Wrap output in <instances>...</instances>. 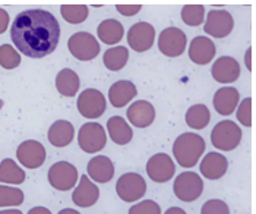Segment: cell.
Returning <instances> with one entry per match:
<instances>
[{
	"instance_id": "obj_1",
	"label": "cell",
	"mask_w": 256,
	"mask_h": 214,
	"mask_svg": "<svg viewBox=\"0 0 256 214\" xmlns=\"http://www.w3.org/2000/svg\"><path fill=\"white\" fill-rule=\"evenodd\" d=\"M10 39L22 55L32 59L46 58L59 44V21L53 14L42 9L24 11L14 20Z\"/></svg>"
},
{
	"instance_id": "obj_2",
	"label": "cell",
	"mask_w": 256,
	"mask_h": 214,
	"mask_svg": "<svg viewBox=\"0 0 256 214\" xmlns=\"http://www.w3.org/2000/svg\"><path fill=\"white\" fill-rule=\"evenodd\" d=\"M205 148L206 144L202 136L195 132H184L178 135L173 144V156L182 167L190 169L196 166Z\"/></svg>"
},
{
	"instance_id": "obj_3",
	"label": "cell",
	"mask_w": 256,
	"mask_h": 214,
	"mask_svg": "<svg viewBox=\"0 0 256 214\" xmlns=\"http://www.w3.org/2000/svg\"><path fill=\"white\" fill-rule=\"evenodd\" d=\"M242 129L233 120H221L211 132V142L220 151H233L242 142Z\"/></svg>"
},
{
	"instance_id": "obj_4",
	"label": "cell",
	"mask_w": 256,
	"mask_h": 214,
	"mask_svg": "<svg viewBox=\"0 0 256 214\" xmlns=\"http://www.w3.org/2000/svg\"><path fill=\"white\" fill-rule=\"evenodd\" d=\"M79 148L84 153L94 154L100 153L107 144L106 129L97 122H88L80 126L78 132Z\"/></svg>"
},
{
	"instance_id": "obj_5",
	"label": "cell",
	"mask_w": 256,
	"mask_h": 214,
	"mask_svg": "<svg viewBox=\"0 0 256 214\" xmlns=\"http://www.w3.org/2000/svg\"><path fill=\"white\" fill-rule=\"evenodd\" d=\"M68 49L74 58L82 60V62L96 59L101 50L98 40L86 31L75 33L68 41Z\"/></svg>"
},
{
	"instance_id": "obj_6",
	"label": "cell",
	"mask_w": 256,
	"mask_h": 214,
	"mask_svg": "<svg viewBox=\"0 0 256 214\" xmlns=\"http://www.w3.org/2000/svg\"><path fill=\"white\" fill-rule=\"evenodd\" d=\"M173 191L178 199L183 202H192L204 192V180L195 172H183L174 179Z\"/></svg>"
},
{
	"instance_id": "obj_7",
	"label": "cell",
	"mask_w": 256,
	"mask_h": 214,
	"mask_svg": "<svg viewBox=\"0 0 256 214\" xmlns=\"http://www.w3.org/2000/svg\"><path fill=\"white\" fill-rule=\"evenodd\" d=\"M47 179L54 189L64 192L75 188L79 179L78 169L69 161H58L48 169Z\"/></svg>"
},
{
	"instance_id": "obj_8",
	"label": "cell",
	"mask_w": 256,
	"mask_h": 214,
	"mask_svg": "<svg viewBox=\"0 0 256 214\" xmlns=\"http://www.w3.org/2000/svg\"><path fill=\"white\" fill-rule=\"evenodd\" d=\"M188 47V37L178 27H168L158 36V49L167 58H178Z\"/></svg>"
},
{
	"instance_id": "obj_9",
	"label": "cell",
	"mask_w": 256,
	"mask_h": 214,
	"mask_svg": "<svg viewBox=\"0 0 256 214\" xmlns=\"http://www.w3.org/2000/svg\"><path fill=\"white\" fill-rule=\"evenodd\" d=\"M116 192L124 202H135L146 194V182L142 176L135 172L124 173L118 177Z\"/></svg>"
},
{
	"instance_id": "obj_10",
	"label": "cell",
	"mask_w": 256,
	"mask_h": 214,
	"mask_svg": "<svg viewBox=\"0 0 256 214\" xmlns=\"http://www.w3.org/2000/svg\"><path fill=\"white\" fill-rule=\"evenodd\" d=\"M78 112L86 119H98L107 109V100L104 94L96 88H86L79 94Z\"/></svg>"
},
{
	"instance_id": "obj_11",
	"label": "cell",
	"mask_w": 256,
	"mask_h": 214,
	"mask_svg": "<svg viewBox=\"0 0 256 214\" xmlns=\"http://www.w3.org/2000/svg\"><path fill=\"white\" fill-rule=\"evenodd\" d=\"M16 158L26 169H38L47 158V151L44 145L36 139H26L20 142L16 148Z\"/></svg>"
},
{
	"instance_id": "obj_12",
	"label": "cell",
	"mask_w": 256,
	"mask_h": 214,
	"mask_svg": "<svg viewBox=\"0 0 256 214\" xmlns=\"http://www.w3.org/2000/svg\"><path fill=\"white\" fill-rule=\"evenodd\" d=\"M234 28L233 15L227 11H211L204 22V31L214 39H226Z\"/></svg>"
},
{
	"instance_id": "obj_13",
	"label": "cell",
	"mask_w": 256,
	"mask_h": 214,
	"mask_svg": "<svg viewBox=\"0 0 256 214\" xmlns=\"http://www.w3.org/2000/svg\"><path fill=\"white\" fill-rule=\"evenodd\" d=\"M176 173V164L173 158L166 153L154 154L146 163V175L152 182L164 183L173 179Z\"/></svg>"
},
{
	"instance_id": "obj_14",
	"label": "cell",
	"mask_w": 256,
	"mask_h": 214,
	"mask_svg": "<svg viewBox=\"0 0 256 214\" xmlns=\"http://www.w3.org/2000/svg\"><path fill=\"white\" fill-rule=\"evenodd\" d=\"M156 28L148 22H136L128 31V43L134 52L144 53L154 46Z\"/></svg>"
},
{
	"instance_id": "obj_15",
	"label": "cell",
	"mask_w": 256,
	"mask_h": 214,
	"mask_svg": "<svg viewBox=\"0 0 256 214\" xmlns=\"http://www.w3.org/2000/svg\"><path fill=\"white\" fill-rule=\"evenodd\" d=\"M240 63L232 56L218 58L211 68V75L220 84H232L236 82L240 77Z\"/></svg>"
},
{
	"instance_id": "obj_16",
	"label": "cell",
	"mask_w": 256,
	"mask_h": 214,
	"mask_svg": "<svg viewBox=\"0 0 256 214\" xmlns=\"http://www.w3.org/2000/svg\"><path fill=\"white\" fill-rule=\"evenodd\" d=\"M100 198V189L96 182L90 176H80L78 186L72 194V201L75 205L88 208L92 207Z\"/></svg>"
},
{
	"instance_id": "obj_17",
	"label": "cell",
	"mask_w": 256,
	"mask_h": 214,
	"mask_svg": "<svg viewBox=\"0 0 256 214\" xmlns=\"http://www.w3.org/2000/svg\"><path fill=\"white\" fill-rule=\"evenodd\" d=\"M217 47L210 37L199 36L189 44V59L196 65H208L216 58Z\"/></svg>"
},
{
	"instance_id": "obj_18",
	"label": "cell",
	"mask_w": 256,
	"mask_h": 214,
	"mask_svg": "<svg viewBox=\"0 0 256 214\" xmlns=\"http://www.w3.org/2000/svg\"><path fill=\"white\" fill-rule=\"evenodd\" d=\"M128 120L135 126V128H148L154 123L156 120V109L154 106L146 101V100H138L130 104L128 109Z\"/></svg>"
},
{
	"instance_id": "obj_19",
	"label": "cell",
	"mask_w": 256,
	"mask_h": 214,
	"mask_svg": "<svg viewBox=\"0 0 256 214\" xmlns=\"http://www.w3.org/2000/svg\"><path fill=\"white\" fill-rule=\"evenodd\" d=\"M240 101V94L234 87H222L216 91L212 104L218 115L221 116H230L234 113Z\"/></svg>"
},
{
	"instance_id": "obj_20",
	"label": "cell",
	"mask_w": 256,
	"mask_h": 214,
	"mask_svg": "<svg viewBox=\"0 0 256 214\" xmlns=\"http://www.w3.org/2000/svg\"><path fill=\"white\" fill-rule=\"evenodd\" d=\"M200 173L210 180H217L227 173L228 161L221 153H208L199 164Z\"/></svg>"
},
{
	"instance_id": "obj_21",
	"label": "cell",
	"mask_w": 256,
	"mask_h": 214,
	"mask_svg": "<svg viewBox=\"0 0 256 214\" xmlns=\"http://www.w3.org/2000/svg\"><path fill=\"white\" fill-rule=\"evenodd\" d=\"M138 94V90H136V85L130 81H126V79H122L114 82L110 90H108V100L112 103L113 107L120 109V107H124L128 106L134 98L136 97Z\"/></svg>"
},
{
	"instance_id": "obj_22",
	"label": "cell",
	"mask_w": 256,
	"mask_h": 214,
	"mask_svg": "<svg viewBox=\"0 0 256 214\" xmlns=\"http://www.w3.org/2000/svg\"><path fill=\"white\" fill-rule=\"evenodd\" d=\"M88 176L97 183H107L114 176V164L106 156L92 157L86 164Z\"/></svg>"
},
{
	"instance_id": "obj_23",
	"label": "cell",
	"mask_w": 256,
	"mask_h": 214,
	"mask_svg": "<svg viewBox=\"0 0 256 214\" xmlns=\"http://www.w3.org/2000/svg\"><path fill=\"white\" fill-rule=\"evenodd\" d=\"M74 136H75L74 125L69 120H63V119L52 123V126L48 128V132H47L48 142L58 148L68 147L74 141Z\"/></svg>"
},
{
	"instance_id": "obj_24",
	"label": "cell",
	"mask_w": 256,
	"mask_h": 214,
	"mask_svg": "<svg viewBox=\"0 0 256 214\" xmlns=\"http://www.w3.org/2000/svg\"><path fill=\"white\" fill-rule=\"evenodd\" d=\"M107 132L110 139L118 145H126L132 141L134 131L122 116H112L107 120Z\"/></svg>"
},
{
	"instance_id": "obj_25",
	"label": "cell",
	"mask_w": 256,
	"mask_h": 214,
	"mask_svg": "<svg viewBox=\"0 0 256 214\" xmlns=\"http://www.w3.org/2000/svg\"><path fill=\"white\" fill-rule=\"evenodd\" d=\"M80 87L78 74L69 68L62 69L56 77V88L63 97H75Z\"/></svg>"
},
{
	"instance_id": "obj_26",
	"label": "cell",
	"mask_w": 256,
	"mask_h": 214,
	"mask_svg": "<svg viewBox=\"0 0 256 214\" xmlns=\"http://www.w3.org/2000/svg\"><path fill=\"white\" fill-rule=\"evenodd\" d=\"M97 36L100 41L108 46H114L120 43V40L124 36V28L122 22L118 20H104L97 28Z\"/></svg>"
},
{
	"instance_id": "obj_27",
	"label": "cell",
	"mask_w": 256,
	"mask_h": 214,
	"mask_svg": "<svg viewBox=\"0 0 256 214\" xmlns=\"http://www.w3.org/2000/svg\"><path fill=\"white\" fill-rule=\"evenodd\" d=\"M25 172L12 158H4L0 163V183L20 185L25 182Z\"/></svg>"
},
{
	"instance_id": "obj_28",
	"label": "cell",
	"mask_w": 256,
	"mask_h": 214,
	"mask_svg": "<svg viewBox=\"0 0 256 214\" xmlns=\"http://www.w3.org/2000/svg\"><path fill=\"white\" fill-rule=\"evenodd\" d=\"M184 119L189 128L200 131L208 126L211 120V112L205 104H194L188 109Z\"/></svg>"
},
{
	"instance_id": "obj_29",
	"label": "cell",
	"mask_w": 256,
	"mask_h": 214,
	"mask_svg": "<svg viewBox=\"0 0 256 214\" xmlns=\"http://www.w3.org/2000/svg\"><path fill=\"white\" fill-rule=\"evenodd\" d=\"M128 60H129V50H128V47H123V46L110 47L102 56L104 66L113 72L122 71L126 66Z\"/></svg>"
},
{
	"instance_id": "obj_30",
	"label": "cell",
	"mask_w": 256,
	"mask_h": 214,
	"mask_svg": "<svg viewBox=\"0 0 256 214\" xmlns=\"http://www.w3.org/2000/svg\"><path fill=\"white\" fill-rule=\"evenodd\" d=\"M60 14H62V18L66 22H69L72 25H78L88 18L90 8L86 5H62Z\"/></svg>"
},
{
	"instance_id": "obj_31",
	"label": "cell",
	"mask_w": 256,
	"mask_h": 214,
	"mask_svg": "<svg viewBox=\"0 0 256 214\" xmlns=\"http://www.w3.org/2000/svg\"><path fill=\"white\" fill-rule=\"evenodd\" d=\"M182 21L189 27H199L205 22V6L202 5H184L180 12Z\"/></svg>"
},
{
	"instance_id": "obj_32",
	"label": "cell",
	"mask_w": 256,
	"mask_h": 214,
	"mask_svg": "<svg viewBox=\"0 0 256 214\" xmlns=\"http://www.w3.org/2000/svg\"><path fill=\"white\" fill-rule=\"evenodd\" d=\"M25 195L20 188L0 185V207H18L24 202Z\"/></svg>"
},
{
	"instance_id": "obj_33",
	"label": "cell",
	"mask_w": 256,
	"mask_h": 214,
	"mask_svg": "<svg viewBox=\"0 0 256 214\" xmlns=\"http://www.w3.org/2000/svg\"><path fill=\"white\" fill-rule=\"evenodd\" d=\"M20 65V52L10 46V44H2L0 46V66L3 69H15Z\"/></svg>"
},
{
	"instance_id": "obj_34",
	"label": "cell",
	"mask_w": 256,
	"mask_h": 214,
	"mask_svg": "<svg viewBox=\"0 0 256 214\" xmlns=\"http://www.w3.org/2000/svg\"><path fill=\"white\" fill-rule=\"evenodd\" d=\"M237 120L246 128L252 126V98L250 97L242 100L240 104L237 106Z\"/></svg>"
},
{
	"instance_id": "obj_35",
	"label": "cell",
	"mask_w": 256,
	"mask_h": 214,
	"mask_svg": "<svg viewBox=\"0 0 256 214\" xmlns=\"http://www.w3.org/2000/svg\"><path fill=\"white\" fill-rule=\"evenodd\" d=\"M128 214H161V207L154 199H144L129 208Z\"/></svg>"
},
{
	"instance_id": "obj_36",
	"label": "cell",
	"mask_w": 256,
	"mask_h": 214,
	"mask_svg": "<svg viewBox=\"0 0 256 214\" xmlns=\"http://www.w3.org/2000/svg\"><path fill=\"white\" fill-rule=\"evenodd\" d=\"M200 214H230V208L227 205V202H224L222 199H208L204 205Z\"/></svg>"
},
{
	"instance_id": "obj_37",
	"label": "cell",
	"mask_w": 256,
	"mask_h": 214,
	"mask_svg": "<svg viewBox=\"0 0 256 214\" xmlns=\"http://www.w3.org/2000/svg\"><path fill=\"white\" fill-rule=\"evenodd\" d=\"M116 9H118V14L123 15V17H134V15L139 14L142 6L140 5H118Z\"/></svg>"
},
{
	"instance_id": "obj_38",
	"label": "cell",
	"mask_w": 256,
	"mask_h": 214,
	"mask_svg": "<svg viewBox=\"0 0 256 214\" xmlns=\"http://www.w3.org/2000/svg\"><path fill=\"white\" fill-rule=\"evenodd\" d=\"M9 14L4 11V9H2L0 8V34H3L6 30H8V27H9Z\"/></svg>"
},
{
	"instance_id": "obj_39",
	"label": "cell",
	"mask_w": 256,
	"mask_h": 214,
	"mask_svg": "<svg viewBox=\"0 0 256 214\" xmlns=\"http://www.w3.org/2000/svg\"><path fill=\"white\" fill-rule=\"evenodd\" d=\"M244 63H246V68L248 71L252 72V47H249L246 50V55H244Z\"/></svg>"
},
{
	"instance_id": "obj_40",
	"label": "cell",
	"mask_w": 256,
	"mask_h": 214,
	"mask_svg": "<svg viewBox=\"0 0 256 214\" xmlns=\"http://www.w3.org/2000/svg\"><path fill=\"white\" fill-rule=\"evenodd\" d=\"M28 214H52V211L46 207H34L28 211Z\"/></svg>"
},
{
	"instance_id": "obj_41",
	"label": "cell",
	"mask_w": 256,
	"mask_h": 214,
	"mask_svg": "<svg viewBox=\"0 0 256 214\" xmlns=\"http://www.w3.org/2000/svg\"><path fill=\"white\" fill-rule=\"evenodd\" d=\"M166 214H188L183 208H180V207H170L167 211H166Z\"/></svg>"
},
{
	"instance_id": "obj_42",
	"label": "cell",
	"mask_w": 256,
	"mask_h": 214,
	"mask_svg": "<svg viewBox=\"0 0 256 214\" xmlns=\"http://www.w3.org/2000/svg\"><path fill=\"white\" fill-rule=\"evenodd\" d=\"M0 214H22V211L16 210V208H8V210H2Z\"/></svg>"
},
{
	"instance_id": "obj_43",
	"label": "cell",
	"mask_w": 256,
	"mask_h": 214,
	"mask_svg": "<svg viewBox=\"0 0 256 214\" xmlns=\"http://www.w3.org/2000/svg\"><path fill=\"white\" fill-rule=\"evenodd\" d=\"M58 214H80L76 210H74V208H63V210H60Z\"/></svg>"
},
{
	"instance_id": "obj_44",
	"label": "cell",
	"mask_w": 256,
	"mask_h": 214,
	"mask_svg": "<svg viewBox=\"0 0 256 214\" xmlns=\"http://www.w3.org/2000/svg\"><path fill=\"white\" fill-rule=\"evenodd\" d=\"M2 107H3V100L0 98V110H2Z\"/></svg>"
}]
</instances>
